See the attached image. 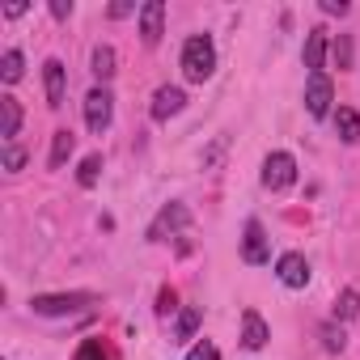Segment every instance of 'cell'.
Here are the masks:
<instances>
[{
	"instance_id": "obj_1",
	"label": "cell",
	"mask_w": 360,
	"mask_h": 360,
	"mask_svg": "<svg viewBox=\"0 0 360 360\" xmlns=\"http://www.w3.org/2000/svg\"><path fill=\"white\" fill-rule=\"evenodd\" d=\"M212 72H217V47H212V39L208 34L187 39L183 43V77L195 81V85H204Z\"/></svg>"
},
{
	"instance_id": "obj_25",
	"label": "cell",
	"mask_w": 360,
	"mask_h": 360,
	"mask_svg": "<svg viewBox=\"0 0 360 360\" xmlns=\"http://www.w3.org/2000/svg\"><path fill=\"white\" fill-rule=\"evenodd\" d=\"M174 309H178V292H174V288L165 284V288L157 292V314H161V318H169Z\"/></svg>"
},
{
	"instance_id": "obj_27",
	"label": "cell",
	"mask_w": 360,
	"mask_h": 360,
	"mask_svg": "<svg viewBox=\"0 0 360 360\" xmlns=\"http://www.w3.org/2000/svg\"><path fill=\"white\" fill-rule=\"evenodd\" d=\"M335 64H339V68H352V39H347V34L335 39Z\"/></svg>"
},
{
	"instance_id": "obj_12",
	"label": "cell",
	"mask_w": 360,
	"mask_h": 360,
	"mask_svg": "<svg viewBox=\"0 0 360 360\" xmlns=\"http://www.w3.org/2000/svg\"><path fill=\"white\" fill-rule=\"evenodd\" d=\"M267 339H271V330H267L263 314H259V309H246V314H242V343H246L250 352H259Z\"/></svg>"
},
{
	"instance_id": "obj_10",
	"label": "cell",
	"mask_w": 360,
	"mask_h": 360,
	"mask_svg": "<svg viewBox=\"0 0 360 360\" xmlns=\"http://www.w3.org/2000/svg\"><path fill=\"white\" fill-rule=\"evenodd\" d=\"M183 106H187V94L178 89V85H161V89L153 94V119H157V123H165L169 115H178Z\"/></svg>"
},
{
	"instance_id": "obj_16",
	"label": "cell",
	"mask_w": 360,
	"mask_h": 360,
	"mask_svg": "<svg viewBox=\"0 0 360 360\" xmlns=\"http://www.w3.org/2000/svg\"><path fill=\"white\" fill-rule=\"evenodd\" d=\"M72 148H77V136H72L68 127H60V131L51 136V157H47V165H51V169H64V161L72 157Z\"/></svg>"
},
{
	"instance_id": "obj_7",
	"label": "cell",
	"mask_w": 360,
	"mask_h": 360,
	"mask_svg": "<svg viewBox=\"0 0 360 360\" xmlns=\"http://www.w3.org/2000/svg\"><path fill=\"white\" fill-rule=\"evenodd\" d=\"M242 259L250 267H263L271 259V242H267V229L259 221H246V238H242Z\"/></svg>"
},
{
	"instance_id": "obj_6",
	"label": "cell",
	"mask_w": 360,
	"mask_h": 360,
	"mask_svg": "<svg viewBox=\"0 0 360 360\" xmlns=\"http://www.w3.org/2000/svg\"><path fill=\"white\" fill-rule=\"evenodd\" d=\"M183 225H191V208L187 204H165L157 212V221L148 225V242H165V233H178Z\"/></svg>"
},
{
	"instance_id": "obj_8",
	"label": "cell",
	"mask_w": 360,
	"mask_h": 360,
	"mask_svg": "<svg viewBox=\"0 0 360 360\" xmlns=\"http://www.w3.org/2000/svg\"><path fill=\"white\" fill-rule=\"evenodd\" d=\"M161 34H165V5L148 0V5H140V39H144V47H157Z\"/></svg>"
},
{
	"instance_id": "obj_22",
	"label": "cell",
	"mask_w": 360,
	"mask_h": 360,
	"mask_svg": "<svg viewBox=\"0 0 360 360\" xmlns=\"http://www.w3.org/2000/svg\"><path fill=\"white\" fill-rule=\"evenodd\" d=\"M322 343H326V352H343V347H347V335H343V326L326 322V326H322Z\"/></svg>"
},
{
	"instance_id": "obj_9",
	"label": "cell",
	"mask_w": 360,
	"mask_h": 360,
	"mask_svg": "<svg viewBox=\"0 0 360 360\" xmlns=\"http://www.w3.org/2000/svg\"><path fill=\"white\" fill-rule=\"evenodd\" d=\"M276 276H280V284H288V288H305V284H309V263H305V255H297V250L280 255Z\"/></svg>"
},
{
	"instance_id": "obj_3",
	"label": "cell",
	"mask_w": 360,
	"mask_h": 360,
	"mask_svg": "<svg viewBox=\"0 0 360 360\" xmlns=\"http://www.w3.org/2000/svg\"><path fill=\"white\" fill-rule=\"evenodd\" d=\"M292 183H297L292 153H267V161H263V187L267 191H288Z\"/></svg>"
},
{
	"instance_id": "obj_18",
	"label": "cell",
	"mask_w": 360,
	"mask_h": 360,
	"mask_svg": "<svg viewBox=\"0 0 360 360\" xmlns=\"http://www.w3.org/2000/svg\"><path fill=\"white\" fill-rule=\"evenodd\" d=\"M22 72H26V60H22V51H13V47H9L5 56H0V77L13 85V81H22Z\"/></svg>"
},
{
	"instance_id": "obj_28",
	"label": "cell",
	"mask_w": 360,
	"mask_h": 360,
	"mask_svg": "<svg viewBox=\"0 0 360 360\" xmlns=\"http://www.w3.org/2000/svg\"><path fill=\"white\" fill-rule=\"evenodd\" d=\"M347 0H322V13H330V18H347Z\"/></svg>"
},
{
	"instance_id": "obj_15",
	"label": "cell",
	"mask_w": 360,
	"mask_h": 360,
	"mask_svg": "<svg viewBox=\"0 0 360 360\" xmlns=\"http://www.w3.org/2000/svg\"><path fill=\"white\" fill-rule=\"evenodd\" d=\"M89 64H94V77H98L102 85H106V81L119 72V68H115V64H119V56H115V47H106V43H98V47H94Z\"/></svg>"
},
{
	"instance_id": "obj_11",
	"label": "cell",
	"mask_w": 360,
	"mask_h": 360,
	"mask_svg": "<svg viewBox=\"0 0 360 360\" xmlns=\"http://www.w3.org/2000/svg\"><path fill=\"white\" fill-rule=\"evenodd\" d=\"M43 85H47V106H64V89H68V72L60 60L43 64Z\"/></svg>"
},
{
	"instance_id": "obj_24",
	"label": "cell",
	"mask_w": 360,
	"mask_h": 360,
	"mask_svg": "<svg viewBox=\"0 0 360 360\" xmlns=\"http://www.w3.org/2000/svg\"><path fill=\"white\" fill-rule=\"evenodd\" d=\"M72 360H110V356H106V347H102L98 339H85V343L77 347V356H72Z\"/></svg>"
},
{
	"instance_id": "obj_14",
	"label": "cell",
	"mask_w": 360,
	"mask_h": 360,
	"mask_svg": "<svg viewBox=\"0 0 360 360\" xmlns=\"http://www.w3.org/2000/svg\"><path fill=\"white\" fill-rule=\"evenodd\" d=\"M18 127H22V106H18V98H13V94H5V98H0V140L13 144Z\"/></svg>"
},
{
	"instance_id": "obj_19",
	"label": "cell",
	"mask_w": 360,
	"mask_h": 360,
	"mask_svg": "<svg viewBox=\"0 0 360 360\" xmlns=\"http://www.w3.org/2000/svg\"><path fill=\"white\" fill-rule=\"evenodd\" d=\"M356 314H360V292H356V288H343L339 301H335V318L347 322V318H356Z\"/></svg>"
},
{
	"instance_id": "obj_21",
	"label": "cell",
	"mask_w": 360,
	"mask_h": 360,
	"mask_svg": "<svg viewBox=\"0 0 360 360\" xmlns=\"http://www.w3.org/2000/svg\"><path fill=\"white\" fill-rule=\"evenodd\" d=\"M200 318H204L200 309H183V314H178V339H183V343H187V339H195V330H200Z\"/></svg>"
},
{
	"instance_id": "obj_4",
	"label": "cell",
	"mask_w": 360,
	"mask_h": 360,
	"mask_svg": "<svg viewBox=\"0 0 360 360\" xmlns=\"http://www.w3.org/2000/svg\"><path fill=\"white\" fill-rule=\"evenodd\" d=\"M110 119H115V98H110V89L106 85H98V89H89L85 94V123H89V131H106L110 127Z\"/></svg>"
},
{
	"instance_id": "obj_2",
	"label": "cell",
	"mask_w": 360,
	"mask_h": 360,
	"mask_svg": "<svg viewBox=\"0 0 360 360\" xmlns=\"http://www.w3.org/2000/svg\"><path fill=\"white\" fill-rule=\"evenodd\" d=\"M94 301H98L94 292H43V297L30 301V309L43 314V318H60V314H77V309H85Z\"/></svg>"
},
{
	"instance_id": "obj_13",
	"label": "cell",
	"mask_w": 360,
	"mask_h": 360,
	"mask_svg": "<svg viewBox=\"0 0 360 360\" xmlns=\"http://www.w3.org/2000/svg\"><path fill=\"white\" fill-rule=\"evenodd\" d=\"M301 60H305L309 72H322V64H326V30H322V26H314V30L305 34V51H301Z\"/></svg>"
},
{
	"instance_id": "obj_5",
	"label": "cell",
	"mask_w": 360,
	"mask_h": 360,
	"mask_svg": "<svg viewBox=\"0 0 360 360\" xmlns=\"http://www.w3.org/2000/svg\"><path fill=\"white\" fill-rule=\"evenodd\" d=\"M330 102H335L330 77H326V72H309V81H305V110H309L314 119H326V115H330Z\"/></svg>"
},
{
	"instance_id": "obj_26",
	"label": "cell",
	"mask_w": 360,
	"mask_h": 360,
	"mask_svg": "<svg viewBox=\"0 0 360 360\" xmlns=\"http://www.w3.org/2000/svg\"><path fill=\"white\" fill-rule=\"evenodd\" d=\"M187 360H221V352H217V343H208V339H200V343H191V352H187Z\"/></svg>"
},
{
	"instance_id": "obj_30",
	"label": "cell",
	"mask_w": 360,
	"mask_h": 360,
	"mask_svg": "<svg viewBox=\"0 0 360 360\" xmlns=\"http://www.w3.org/2000/svg\"><path fill=\"white\" fill-rule=\"evenodd\" d=\"M127 13H136L131 0H115V5H110V18H127Z\"/></svg>"
},
{
	"instance_id": "obj_29",
	"label": "cell",
	"mask_w": 360,
	"mask_h": 360,
	"mask_svg": "<svg viewBox=\"0 0 360 360\" xmlns=\"http://www.w3.org/2000/svg\"><path fill=\"white\" fill-rule=\"evenodd\" d=\"M51 18H72V0H51Z\"/></svg>"
},
{
	"instance_id": "obj_17",
	"label": "cell",
	"mask_w": 360,
	"mask_h": 360,
	"mask_svg": "<svg viewBox=\"0 0 360 360\" xmlns=\"http://www.w3.org/2000/svg\"><path fill=\"white\" fill-rule=\"evenodd\" d=\"M335 131H339L343 144H356V140H360V115H356L352 106H339V110H335Z\"/></svg>"
},
{
	"instance_id": "obj_23",
	"label": "cell",
	"mask_w": 360,
	"mask_h": 360,
	"mask_svg": "<svg viewBox=\"0 0 360 360\" xmlns=\"http://www.w3.org/2000/svg\"><path fill=\"white\" fill-rule=\"evenodd\" d=\"M0 161H5V169H9V174H18V169L26 165V148H22V144H5Z\"/></svg>"
},
{
	"instance_id": "obj_20",
	"label": "cell",
	"mask_w": 360,
	"mask_h": 360,
	"mask_svg": "<svg viewBox=\"0 0 360 360\" xmlns=\"http://www.w3.org/2000/svg\"><path fill=\"white\" fill-rule=\"evenodd\" d=\"M98 174H102V157L89 153V157L81 161V169H77V183H81V187H94V183H98Z\"/></svg>"
}]
</instances>
